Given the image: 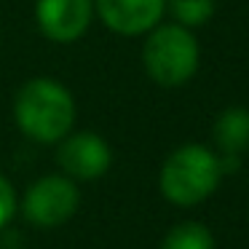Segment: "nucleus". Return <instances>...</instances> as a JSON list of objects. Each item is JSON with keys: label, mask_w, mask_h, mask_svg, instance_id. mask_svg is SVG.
Instances as JSON below:
<instances>
[{"label": "nucleus", "mask_w": 249, "mask_h": 249, "mask_svg": "<svg viewBox=\"0 0 249 249\" xmlns=\"http://www.w3.org/2000/svg\"><path fill=\"white\" fill-rule=\"evenodd\" d=\"M14 118L22 134L40 145L62 142L75 124V99L65 83L54 78H33L17 91Z\"/></svg>", "instance_id": "f257e3e1"}, {"label": "nucleus", "mask_w": 249, "mask_h": 249, "mask_svg": "<svg viewBox=\"0 0 249 249\" xmlns=\"http://www.w3.org/2000/svg\"><path fill=\"white\" fill-rule=\"evenodd\" d=\"M222 179L220 156L204 145H182L161 166V193L177 206H196L209 198Z\"/></svg>", "instance_id": "f03ea898"}, {"label": "nucleus", "mask_w": 249, "mask_h": 249, "mask_svg": "<svg viewBox=\"0 0 249 249\" xmlns=\"http://www.w3.org/2000/svg\"><path fill=\"white\" fill-rule=\"evenodd\" d=\"M142 65L158 86H182L198 70V40L182 24H156L142 46Z\"/></svg>", "instance_id": "7ed1b4c3"}, {"label": "nucleus", "mask_w": 249, "mask_h": 249, "mask_svg": "<svg viewBox=\"0 0 249 249\" xmlns=\"http://www.w3.org/2000/svg\"><path fill=\"white\" fill-rule=\"evenodd\" d=\"M78 206H81V190L75 179H70L67 174H46L27 188L19 209L30 225L49 231L65 225L78 212Z\"/></svg>", "instance_id": "20e7f679"}, {"label": "nucleus", "mask_w": 249, "mask_h": 249, "mask_svg": "<svg viewBox=\"0 0 249 249\" xmlns=\"http://www.w3.org/2000/svg\"><path fill=\"white\" fill-rule=\"evenodd\" d=\"M56 161L62 166V174L70 179H97L113 163V150H110L107 140L94 131H78V134H67L59 142L56 150Z\"/></svg>", "instance_id": "39448f33"}, {"label": "nucleus", "mask_w": 249, "mask_h": 249, "mask_svg": "<svg viewBox=\"0 0 249 249\" xmlns=\"http://www.w3.org/2000/svg\"><path fill=\"white\" fill-rule=\"evenodd\" d=\"M35 19L40 33L54 43H72L94 19V0H38Z\"/></svg>", "instance_id": "423d86ee"}, {"label": "nucleus", "mask_w": 249, "mask_h": 249, "mask_svg": "<svg viewBox=\"0 0 249 249\" xmlns=\"http://www.w3.org/2000/svg\"><path fill=\"white\" fill-rule=\"evenodd\" d=\"M166 11V0H94V14L118 35L150 33Z\"/></svg>", "instance_id": "0eeeda50"}, {"label": "nucleus", "mask_w": 249, "mask_h": 249, "mask_svg": "<svg viewBox=\"0 0 249 249\" xmlns=\"http://www.w3.org/2000/svg\"><path fill=\"white\" fill-rule=\"evenodd\" d=\"M214 140L225 156H241L249 147V110L228 107L214 124Z\"/></svg>", "instance_id": "6e6552de"}, {"label": "nucleus", "mask_w": 249, "mask_h": 249, "mask_svg": "<svg viewBox=\"0 0 249 249\" xmlns=\"http://www.w3.org/2000/svg\"><path fill=\"white\" fill-rule=\"evenodd\" d=\"M161 249H214V236L201 222H179L163 236Z\"/></svg>", "instance_id": "1a4fd4ad"}, {"label": "nucleus", "mask_w": 249, "mask_h": 249, "mask_svg": "<svg viewBox=\"0 0 249 249\" xmlns=\"http://www.w3.org/2000/svg\"><path fill=\"white\" fill-rule=\"evenodd\" d=\"M166 8L174 14L177 24L193 30L209 22L214 14V0H166Z\"/></svg>", "instance_id": "9d476101"}, {"label": "nucleus", "mask_w": 249, "mask_h": 249, "mask_svg": "<svg viewBox=\"0 0 249 249\" xmlns=\"http://www.w3.org/2000/svg\"><path fill=\"white\" fill-rule=\"evenodd\" d=\"M17 209H19V201H17V193H14V185L0 174V231L11 222Z\"/></svg>", "instance_id": "9b49d317"}]
</instances>
